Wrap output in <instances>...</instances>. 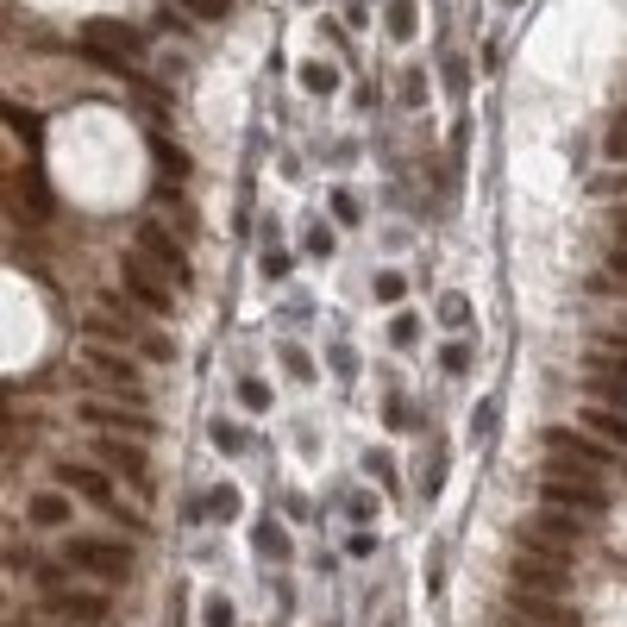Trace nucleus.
Returning <instances> with one entry per match:
<instances>
[{
  "instance_id": "nucleus-33",
  "label": "nucleus",
  "mask_w": 627,
  "mask_h": 627,
  "mask_svg": "<svg viewBox=\"0 0 627 627\" xmlns=\"http://www.w3.org/2000/svg\"><path fill=\"white\" fill-rule=\"evenodd\" d=\"M182 13L201 26H220V19H232V0H182Z\"/></svg>"
},
{
  "instance_id": "nucleus-45",
  "label": "nucleus",
  "mask_w": 627,
  "mask_h": 627,
  "mask_svg": "<svg viewBox=\"0 0 627 627\" xmlns=\"http://www.w3.org/2000/svg\"><path fill=\"white\" fill-rule=\"evenodd\" d=\"M283 515H289V521H308V496L289 490V496H283Z\"/></svg>"
},
{
  "instance_id": "nucleus-3",
  "label": "nucleus",
  "mask_w": 627,
  "mask_h": 627,
  "mask_svg": "<svg viewBox=\"0 0 627 627\" xmlns=\"http://www.w3.org/2000/svg\"><path fill=\"white\" fill-rule=\"evenodd\" d=\"M540 502L546 508H565V515H577V521H609V508H615V496L602 490V477H577V471H540Z\"/></svg>"
},
{
  "instance_id": "nucleus-6",
  "label": "nucleus",
  "mask_w": 627,
  "mask_h": 627,
  "mask_svg": "<svg viewBox=\"0 0 627 627\" xmlns=\"http://www.w3.org/2000/svg\"><path fill=\"white\" fill-rule=\"evenodd\" d=\"M132 251H138L145 264H157V270H164L176 289H189V283H195V270H189V251H182V239H176V232H170L164 220H151V214L138 220V232H132Z\"/></svg>"
},
{
  "instance_id": "nucleus-17",
  "label": "nucleus",
  "mask_w": 627,
  "mask_h": 627,
  "mask_svg": "<svg viewBox=\"0 0 627 627\" xmlns=\"http://www.w3.org/2000/svg\"><path fill=\"white\" fill-rule=\"evenodd\" d=\"M383 427H389V433H421L427 414L414 408V396H383Z\"/></svg>"
},
{
  "instance_id": "nucleus-48",
  "label": "nucleus",
  "mask_w": 627,
  "mask_h": 627,
  "mask_svg": "<svg viewBox=\"0 0 627 627\" xmlns=\"http://www.w3.org/2000/svg\"><path fill=\"white\" fill-rule=\"evenodd\" d=\"M490 627H527V621H508V615H496V621H490Z\"/></svg>"
},
{
  "instance_id": "nucleus-15",
  "label": "nucleus",
  "mask_w": 627,
  "mask_h": 627,
  "mask_svg": "<svg viewBox=\"0 0 627 627\" xmlns=\"http://www.w3.org/2000/svg\"><path fill=\"white\" fill-rule=\"evenodd\" d=\"M69 508H76V502H69V490H57V483H51V490H38L26 502V521L32 527H69Z\"/></svg>"
},
{
  "instance_id": "nucleus-26",
  "label": "nucleus",
  "mask_w": 627,
  "mask_h": 627,
  "mask_svg": "<svg viewBox=\"0 0 627 627\" xmlns=\"http://www.w3.org/2000/svg\"><path fill=\"white\" fill-rule=\"evenodd\" d=\"M276 364H283V370H289L295 383H314V377H320V364H314L308 352H301L295 339H283V345H276Z\"/></svg>"
},
{
  "instance_id": "nucleus-11",
  "label": "nucleus",
  "mask_w": 627,
  "mask_h": 627,
  "mask_svg": "<svg viewBox=\"0 0 627 627\" xmlns=\"http://www.w3.org/2000/svg\"><path fill=\"white\" fill-rule=\"evenodd\" d=\"M521 527L533 533V540H546V546H565V552H577V546L590 540V521L565 515V508H546V502H540V515H533V521H521Z\"/></svg>"
},
{
  "instance_id": "nucleus-21",
  "label": "nucleus",
  "mask_w": 627,
  "mask_h": 627,
  "mask_svg": "<svg viewBox=\"0 0 627 627\" xmlns=\"http://www.w3.org/2000/svg\"><path fill=\"white\" fill-rule=\"evenodd\" d=\"M358 464H364V477H370V483H377V490H389V496H402V477H396V464H389V452H383V446H370V452H364Z\"/></svg>"
},
{
  "instance_id": "nucleus-36",
  "label": "nucleus",
  "mask_w": 627,
  "mask_h": 627,
  "mask_svg": "<svg viewBox=\"0 0 627 627\" xmlns=\"http://www.w3.org/2000/svg\"><path fill=\"white\" fill-rule=\"evenodd\" d=\"M327 370L352 383V377H358V352H352V345H327Z\"/></svg>"
},
{
  "instance_id": "nucleus-37",
  "label": "nucleus",
  "mask_w": 627,
  "mask_h": 627,
  "mask_svg": "<svg viewBox=\"0 0 627 627\" xmlns=\"http://www.w3.org/2000/svg\"><path fill=\"white\" fill-rule=\"evenodd\" d=\"M258 270H264V283H283V276L295 270V258H289V251H283V245H270V251H264V264H258Z\"/></svg>"
},
{
  "instance_id": "nucleus-12",
  "label": "nucleus",
  "mask_w": 627,
  "mask_h": 627,
  "mask_svg": "<svg viewBox=\"0 0 627 627\" xmlns=\"http://www.w3.org/2000/svg\"><path fill=\"white\" fill-rule=\"evenodd\" d=\"M584 433H596L602 446H615V452H627V408H609V402H590L584 408V421H577Z\"/></svg>"
},
{
  "instance_id": "nucleus-41",
  "label": "nucleus",
  "mask_w": 627,
  "mask_h": 627,
  "mask_svg": "<svg viewBox=\"0 0 627 627\" xmlns=\"http://www.w3.org/2000/svg\"><path fill=\"white\" fill-rule=\"evenodd\" d=\"M427 101V76H421V69H408V76H402V107H421Z\"/></svg>"
},
{
  "instance_id": "nucleus-40",
  "label": "nucleus",
  "mask_w": 627,
  "mask_h": 627,
  "mask_svg": "<svg viewBox=\"0 0 627 627\" xmlns=\"http://www.w3.org/2000/svg\"><path fill=\"white\" fill-rule=\"evenodd\" d=\"M602 226H609V239H615V245H627V201L602 207Z\"/></svg>"
},
{
  "instance_id": "nucleus-5",
  "label": "nucleus",
  "mask_w": 627,
  "mask_h": 627,
  "mask_svg": "<svg viewBox=\"0 0 627 627\" xmlns=\"http://www.w3.org/2000/svg\"><path fill=\"white\" fill-rule=\"evenodd\" d=\"M95 458H101V471L107 477H120L132 496H145V502H157V471H151V458H145V446L138 439H95Z\"/></svg>"
},
{
  "instance_id": "nucleus-29",
  "label": "nucleus",
  "mask_w": 627,
  "mask_h": 627,
  "mask_svg": "<svg viewBox=\"0 0 627 627\" xmlns=\"http://www.w3.org/2000/svg\"><path fill=\"white\" fill-rule=\"evenodd\" d=\"M370 295H377L383 308H396V301H408V276L402 270H377L370 276Z\"/></svg>"
},
{
  "instance_id": "nucleus-30",
  "label": "nucleus",
  "mask_w": 627,
  "mask_h": 627,
  "mask_svg": "<svg viewBox=\"0 0 627 627\" xmlns=\"http://www.w3.org/2000/svg\"><path fill=\"white\" fill-rule=\"evenodd\" d=\"M301 245H308L314 264H327V258H333V226H327V220H308V226H301Z\"/></svg>"
},
{
  "instance_id": "nucleus-16",
  "label": "nucleus",
  "mask_w": 627,
  "mask_h": 627,
  "mask_svg": "<svg viewBox=\"0 0 627 627\" xmlns=\"http://www.w3.org/2000/svg\"><path fill=\"white\" fill-rule=\"evenodd\" d=\"M201 508H207V521H214V527H226V521H239L245 496L232 490V483H214V490H201Z\"/></svg>"
},
{
  "instance_id": "nucleus-14",
  "label": "nucleus",
  "mask_w": 627,
  "mask_h": 627,
  "mask_svg": "<svg viewBox=\"0 0 627 627\" xmlns=\"http://www.w3.org/2000/svg\"><path fill=\"white\" fill-rule=\"evenodd\" d=\"M251 546L264 552L270 565H289L295 559V540H289V527L276 521V515H264V521H251Z\"/></svg>"
},
{
  "instance_id": "nucleus-27",
  "label": "nucleus",
  "mask_w": 627,
  "mask_h": 627,
  "mask_svg": "<svg viewBox=\"0 0 627 627\" xmlns=\"http://www.w3.org/2000/svg\"><path fill=\"white\" fill-rule=\"evenodd\" d=\"M496 421H502V402L483 396V402L471 408V446H490V439H496Z\"/></svg>"
},
{
  "instance_id": "nucleus-31",
  "label": "nucleus",
  "mask_w": 627,
  "mask_h": 627,
  "mask_svg": "<svg viewBox=\"0 0 627 627\" xmlns=\"http://www.w3.org/2000/svg\"><path fill=\"white\" fill-rule=\"evenodd\" d=\"M201 627H239V609H232V596H201Z\"/></svg>"
},
{
  "instance_id": "nucleus-49",
  "label": "nucleus",
  "mask_w": 627,
  "mask_h": 627,
  "mask_svg": "<svg viewBox=\"0 0 627 627\" xmlns=\"http://www.w3.org/2000/svg\"><path fill=\"white\" fill-rule=\"evenodd\" d=\"M383 627H408V621H402V615H389V621H383Z\"/></svg>"
},
{
  "instance_id": "nucleus-2",
  "label": "nucleus",
  "mask_w": 627,
  "mask_h": 627,
  "mask_svg": "<svg viewBox=\"0 0 627 627\" xmlns=\"http://www.w3.org/2000/svg\"><path fill=\"white\" fill-rule=\"evenodd\" d=\"M63 565H69V571L101 577L107 590H120V584H132L138 552H132V540H101V533H69V540H63Z\"/></svg>"
},
{
  "instance_id": "nucleus-23",
  "label": "nucleus",
  "mask_w": 627,
  "mask_h": 627,
  "mask_svg": "<svg viewBox=\"0 0 627 627\" xmlns=\"http://www.w3.org/2000/svg\"><path fill=\"white\" fill-rule=\"evenodd\" d=\"M301 88L327 101V95H339V69H333V63H320V57H308V63H301Z\"/></svg>"
},
{
  "instance_id": "nucleus-38",
  "label": "nucleus",
  "mask_w": 627,
  "mask_h": 627,
  "mask_svg": "<svg viewBox=\"0 0 627 627\" xmlns=\"http://www.w3.org/2000/svg\"><path fill=\"white\" fill-rule=\"evenodd\" d=\"M345 552H352L358 565H364V559H377V533H370V527H352V533H345Z\"/></svg>"
},
{
  "instance_id": "nucleus-25",
  "label": "nucleus",
  "mask_w": 627,
  "mask_h": 627,
  "mask_svg": "<svg viewBox=\"0 0 627 627\" xmlns=\"http://www.w3.org/2000/svg\"><path fill=\"white\" fill-rule=\"evenodd\" d=\"M471 364H477V352H471V339H446L439 345V370L458 383V377H471Z\"/></svg>"
},
{
  "instance_id": "nucleus-39",
  "label": "nucleus",
  "mask_w": 627,
  "mask_h": 627,
  "mask_svg": "<svg viewBox=\"0 0 627 627\" xmlns=\"http://www.w3.org/2000/svg\"><path fill=\"white\" fill-rule=\"evenodd\" d=\"M446 552H452L446 540H433V552H427V584H433V596L446 590Z\"/></svg>"
},
{
  "instance_id": "nucleus-35",
  "label": "nucleus",
  "mask_w": 627,
  "mask_h": 627,
  "mask_svg": "<svg viewBox=\"0 0 627 627\" xmlns=\"http://www.w3.org/2000/svg\"><path fill=\"white\" fill-rule=\"evenodd\" d=\"M414 339H421V314H396V320H389V345H402V352H408Z\"/></svg>"
},
{
  "instance_id": "nucleus-9",
  "label": "nucleus",
  "mask_w": 627,
  "mask_h": 627,
  "mask_svg": "<svg viewBox=\"0 0 627 627\" xmlns=\"http://www.w3.org/2000/svg\"><path fill=\"white\" fill-rule=\"evenodd\" d=\"M88 427H101V433H126V439H157L164 427H157V414L145 408H107V402H82L76 408Z\"/></svg>"
},
{
  "instance_id": "nucleus-24",
  "label": "nucleus",
  "mask_w": 627,
  "mask_h": 627,
  "mask_svg": "<svg viewBox=\"0 0 627 627\" xmlns=\"http://www.w3.org/2000/svg\"><path fill=\"white\" fill-rule=\"evenodd\" d=\"M132 345H138V358H145V364H176V358H182L176 339H170V333H151V327L132 333Z\"/></svg>"
},
{
  "instance_id": "nucleus-19",
  "label": "nucleus",
  "mask_w": 627,
  "mask_h": 627,
  "mask_svg": "<svg viewBox=\"0 0 627 627\" xmlns=\"http://www.w3.org/2000/svg\"><path fill=\"white\" fill-rule=\"evenodd\" d=\"M88 370L107 383H120V389H138V364H126L120 352H88Z\"/></svg>"
},
{
  "instance_id": "nucleus-46",
  "label": "nucleus",
  "mask_w": 627,
  "mask_h": 627,
  "mask_svg": "<svg viewBox=\"0 0 627 627\" xmlns=\"http://www.w3.org/2000/svg\"><path fill=\"white\" fill-rule=\"evenodd\" d=\"M345 19H352V26H364V19H370V0H345Z\"/></svg>"
},
{
  "instance_id": "nucleus-22",
  "label": "nucleus",
  "mask_w": 627,
  "mask_h": 627,
  "mask_svg": "<svg viewBox=\"0 0 627 627\" xmlns=\"http://www.w3.org/2000/svg\"><path fill=\"white\" fill-rule=\"evenodd\" d=\"M383 26H389V38H396V44H408L414 32H421V7H414V0H389Z\"/></svg>"
},
{
  "instance_id": "nucleus-4",
  "label": "nucleus",
  "mask_w": 627,
  "mask_h": 627,
  "mask_svg": "<svg viewBox=\"0 0 627 627\" xmlns=\"http://www.w3.org/2000/svg\"><path fill=\"white\" fill-rule=\"evenodd\" d=\"M120 289H126L132 308H145V314H157V320H170V314L182 308V301H176V283H170L157 264H145L138 251H126V258H120Z\"/></svg>"
},
{
  "instance_id": "nucleus-1",
  "label": "nucleus",
  "mask_w": 627,
  "mask_h": 627,
  "mask_svg": "<svg viewBox=\"0 0 627 627\" xmlns=\"http://www.w3.org/2000/svg\"><path fill=\"white\" fill-rule=\"evenodd\" d=\"M540 446L552 452V458H546L552 471H577V477H609V471H627V452L602 446V439H596V433H584V427H546V433H540Z\"/></svg>"
},
{
  "instance_id": "nucleus-7",
  "label": "nucleus",
  "mask_w": 627,
  "mask_h": 627,
  "mask_svg": "<svg viewBox=\"0 0 627 627\" xmlns=\"http://www.w3.org/2000/svg\"><path fill=\"white\" fill-rule=\"evenodd\" d=\"M508 621H527V627H584V615L571 609L565 596H546V590H515L508 584Z\"/></svg>"
},
{
  "instance_id": "nucleus-8",
  "label": "nucleus",
  "mask_w": 627,
  "mask_h": 627,
  "mask_svg": "<svg viewBox=\"0 0 627 627\" xmlns=\"http://www.w3.org/2000/svg\"><path fill=\"white\" fill-rule=\"evenodd\" d=\"M51 483H57V490H69V496H82V502H95V508L113 502V477L101 471V464H82V458H57L51 464Z\"/></svg>"
},
{
  "instance_id": "nucleus-13",
  "label": "nucleus",
  "mask_w": 627,
  "mask_h": 627,
  "mask_svg": "<svg viewBox=\"0 0 627 627\" xmlns=\"http://www.w3.org/2000/svg\"><path fill=\"white\" fill-rule=\"evenodd\" d=\"M333 508H339V515L352 521V527H370V521L383 515L377 490H364V483H339V490H333Z\"/></svg>"
},
{
  "instance_id": "nucleus-42",
  "label": "nucleus",
  "mask_w": 627,
  "mask_h": 627,
  "mask_svg": "<svg viewBox=\"0 0 627 627\" xmlns=\"http://www.w3.org/2000/svg\"><path fill=\"white\" fill-rule=\"evenodd\" d=\"M101 515H113V521H120V527H126V533H145V521H138V515H132V508H126V502H120V496H113V502H107V508H101Z\"/></svg>"
},
{
  "instance_id": "nucleus-47",
  "label": "nucleus",
  "mask_w": 627,
  "mask_h": 627,
  "mask_svg": "<svg viewBox=\"0 0 627 627\" xmlns=\"http://www.w3.org/2000/svg\"><path fill=\"white\" fill-rule=\"evenodd\" d=\"M596 345H627V327H602V333H596Z\"/></svg>"
},
{
  "instance_id": "nucleus-32",
  "label": "nucleus",
  "mask_w": 627,
  "mask_h": 627,
  "mask_svg": "<svg viewBox=\"0 0 627 627\" xmlns=\"http://www.w3.org/2000/svg\"><path fill=\"white\" fill-rule=\"evenodd\" d=\"M207 433H214V446H220L226 458H245V452H258V446H251V439H245L239 427H232V421H214V427H207Z\"/></svg>"
},
{
  "instance_id": "nucleus-10",
  "label": "nucleus",
  "mask_w": 627,
  "mask_h": 627,
  "mask_svg": "<svg viewBox=\"0 0 627 627\" xmlns=\"http://www.w3.org/2000/svg\"><path fill=\"white\" fill-rule=\"evenodd\" d=\"M107 590H51V602H44V615L51 621H69V627H101L107 621Z\"/></svg>"
},
{
  "instance_id": "nucleus-20",
  "label": "nucleus",
  "mask_w": 627,
  "mask_h": 627,
  "mask_svg": "<svg viewBox=\"0 0 627 627\" xmlns=\"http://www.w3.org/2000/svg\"><path fill=\"white\" fill-rule=\"evenodd\" d=\"M327 214L339 220V226H364V201H358V189H345V182H333V189H327Z\"/></svg>"
},
{
  "instance_id": "nucleus-28",
  "label": "nucleus",
  "mask_w": 627,
  "mask_h": 627,
  "mask_svg": "<svg viewBox=\"0 0 627 627\" xmlns=\"http://www.w3.org/2000/svg\"><path fill=\"white\" fill-rule=\"evenodd\" d=\"M433 314H439V327L471 333V295H458V289H452V295H439V308H433Z\"/></svg>"
},
{
  "instance_id": "nucleus-34",
  "label": "nucleus",
  "mask_w": 627,
  "mask_h": 627,
  "mask_svg": "<svg viewBox=\"0 0 627 627\" xmlns=\"http://www.w3.org/2000/svg\"><path fill=\"white\" fill-rule=\"evenodd\" d=\"M602 157H609V164H627V113H615V126L602 132Z\"/></svg>"
},
{
  "instance_id": "nucleus-43",
  "label": "nucleus",
  "mask_w": 627,
  "mask_h": 627,
  "mask_svg": "<svg viewBox=\"0 0 627 627\" xmlns=\"http://www.w3.org/2000/svg\"><path fill=\"white\" fill-rule=\"evenodd\" d=\"M590 195H602V201H615V195H627V176H596V182H590Z\"/></svg>"
},
{
  "instance_id": "nucleus-18",
  "label": "nucleus",
  "mask_w": 627,
  "mask_h": 627,
  "mask_svg": "<svg viewBox=\"0 0 627 627\" xmlns=\"http://www.w3.org/2000/svg\"><path fill=\"white\" fill-rule=\"evenodd\" d=\"M232 402H239L245 414H270L276 408V389L264 377H239V383H232Z\"/></svg>"
},
{
  "instance_id": "nucleus-44",
  "label": "nucleus",
  "mask_w": 627,
  "mask_h": 627,
  "mask_svg": "<svg viewBox=\"0 0 627 627\" xmlns=\"http://www.w3.org/2000/svg\"><path fill=\"white\" fill-rule=\"evenodd\" d=\"M446 82H452V95H464V82H471V69H464L458 57H446Z\"/></svg>"
},
{
  "instance_id": "nucleus-50",
  "label": "nucleus",
  "mask_w": 627,
  "mask_h": 627,
  "mask_svg": "<svg viewBox=\"0 0 627 627\" xmlns=\"http://www.w3.org/2000/svg\"><path fill=\"white\" fill-rule=\"evenodd\" d=\"M502 7H508V13H515V7H521V0H502Z\"/></svg>"
}]
</instances>
